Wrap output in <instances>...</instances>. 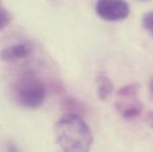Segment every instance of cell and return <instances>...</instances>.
Masks as SVG:
<instances>
[{
    "label": "cell",
    "instance_id": "6da1fadb",
    "mask_svg": "<svg viewBox=\"0 0 153 152\" xmlns=\"http://www.w3.org/2000/svg\"><path fill=\"white\" fill-rule=\"evenodd\" d=\"M56 141L63 152H89L94 136L85 120L75 114H65L55 125Z\"/></svg>",
    "mask_w": 153,
    "mask_h": 152
},
{
    "label": "cell",
    "instance_id": "7a4b0ae2",
    "mask_svg": "<svg viewBox=\"0 0 153 152\" xmlns=\"http://www.w3.org/2000/svg\"><path fill=\"white\" fill-rule=\"evenodd\" d=\"M15 93L20 104L29 109H36L41 106L46 96L44 82L31 73L25 74L20 79Z\"/></svg>",
    "mask_w": 153,
    "mask_h": 152
},
{
    "label": "cell",
    "instance_id": "3957f363",
    "mask_svg": "<svg viewBox=\"0 0 153 152\" xmlns=\"http://www.w3.org/2000/svg\"><path fill=\"white\" fill-rule=\"evenodd\" d=\"M95 11L99 17L109 22L125 20L130 13L128 3L121 0H101L95 4Z\"/></svg>",
    "mask_w": 153,
    "mask_h": 152
},
{
    "label": "cell",
    "instance_id": "277c9868",
    "mask_svg": "<svg viewBox=\"0 0 153 152\" xmlns=\"http://www.w3.org/2000/svg\"><path fill=\"white\" fill-rule=\"evenodd\" d=\"M116 109L117 112L126 120H133L142 114L143 107L137 98L119 97L116 102Z\"/></svg>",
    "mask_w": 153,
    "mask_h": 152
},
{
    "label": "cell",
    "instance_id": "5b68a950",
    "mask_svg": "<svg viewBox=\"0 0 153 152\" xmlns=\"http://www.w3.org/2000/svg\"><path fill=\"white\" fill-rule=\"evenodd\" d=\"M33 48L28 43H19L4 48L0 53V57L5 62H13L24 59L30 55Z\"/></svg>",
    "mask_w": 153,
    "mask_h": 152
},
{
    "label": "cell",
    "instance_id": "8992f818",
    "mask_svg": "<svg viewBox=\"0 0 153 152\" xmlns=\"http://www.w3.org/2000/svg\"><path fill=\"white\" fill-rule=\"evenodd\" d=\"M97 93L102 101L106 100L114 89V85L110 76L105 74H99L96 77Z\"/></svg>",
    "mask_w": 153,
    "mask_h": 152
},
{
    "label": "cell",
    "instance_id": "52a82bcc",
    "mask_svg": "<svg viewBox=\"0 0 153 152\" xmlns=\"http://www.w3.org/2000/svg\"><path fill=\"white\" fill-rule=\"evenodd\" d=\"M63 107L69 110V113L67 114L79 115L80 112L84 111V106L82 105V103L72 97H68L64 100Z\"/></svg>",
    "mask_w": 153,
    "mask_h": 152
},
{
    "label": "cell",
    "instance_id": "ba28073f",
    "mask_svg": "<svg viewBox=\"0 0 153 152\" xmlns=\"http://www.w3.org/2000/svg\"><path fill=\"white\" fill-rule=\"evenodd\" d=\"M117 96L126 98H137L138 85L136 84H128L124 85L117 91Z\"/></svg>",
    "mask_w": 153,
    "mask_h": 152
},
{
    "label": "cell",
    "instance_id": "9c48e42d",
    "mask_svg": "<svg viewBox=\"0 0 153 152\" xmlns=\"http://www.w3.org/2000/svg\"><path fill=\"white\" fill-rule=\"evenodd\" d=\"M12 21L11 13L0 2V31L6 28Z\"/></svg>",
    "mask_w": 153,
    "mask_h": 152
},
{
    "label": "cell",
    "instance_id": "30bf717a",
    "mask_svg": "<svg viewBox=\"0 0 153 152\" xmlns=\"http://www.w3.org/2000/svg\"><path fill=\"white\" fill-rule=\"evenodd\" d=\"M143 25L144 29L153 37V11L148 12L143 14Z\"/></svg>",
    "mask_w": 153,
    "mask_h": 152
},
{
    "label": "cell",
    "instance_id": "8fae6325",
    "mask_svg": "<svg viewBox=\"0 0 153 152\" xmlns=\"http://www.w3.org/2000/svg\"><path fill=\"white\" fill-rule=\"evenodd\" d=\"M7 152H21L19 151L18 147L13 143V142H9L7 144Z\"/></svg>",
    "mask_w": 153,
    "mask_h": 152
},
{
    "label": "cell",
    "instance_id": "7c38bea8",
    "mask_svg": "<svg viewBox=\"0 0 153 152\" xmlns=\"http://www.w3.org/2000/svg\"><path fill=\"white\" fill-rule=\"evenodd\" d=\"M147 121L150 124V125L153 127V111H150L147 114Z\"/></svg>",
    "mask_w": 153,
    "mask_h": 152
},
{
    "label": "cell",
    "instance_id": "4fadbf2b",
    "mask_svg": "<svg viewBox=\"0 0 153 152\" xmlns=\"http://www.w3.org/2000/svg\"><path fill=\"white\" fill-rule=\"evenodd\" d=\"M149 87H150V91H151V93L153 95V76L151 78V81H150V84H149Z\"/></svg>",
    "mask_w": 153,
    "mask_h": 152
}]
</instances>
